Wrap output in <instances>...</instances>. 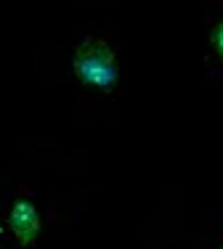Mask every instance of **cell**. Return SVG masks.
Wrapping results in <instances>:
<instances>
[{"label": "cell", "mask_w": 223, "mask_h": 249, "mask_svg": "<svg viewBox=\"0 0 223 249\" xmlns=\"http://www.w3.org/2000/svg\"><path fill=\"white\" fill-rule=\"evenodd\" d=\"M72 69L77 74L80 82L98 90L109 93L117 85V56L109 48V43H104L101 37H85L80 43V48L74 51Z\"/></svg>", "instance_id": "obj_1"}, {"label": "cell", "mask_w": 223, "mask_h": 249, "mask_svg": "<svg viewBox=\"0 0 223 249\" xmlns=\"http://www.w3.org/2000/svg\"><path fill=\"white\" fill-rule=\"evenodd\" d=\"M8 223H11V231L16 233V239L24 247L35 244V239L40 233V217H37V210H35V204L29 199L14 201V207L8 212Z\"/></svg>", "instance_id": "obj_2"}, {"label": "cell", "mask_w": 223, "mask_h": 249, "mask_svg": "<svg viewBox=\"0 0 223 249\" xmlns=\"http://www.w3.org/2000/svg\"><path fill=\"white\" fill-rule=\"evenodd\" d=\"M213 51H215V56L223 61V21L215 27V32H213Z\"/></svg>", "instance_id": "obj_3"}]
</instances>
